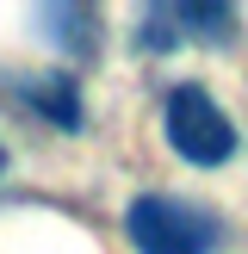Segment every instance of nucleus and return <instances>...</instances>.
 <instances>
[{
    "label": "nucleus",
    "instance_id": "5",
    "mask_svg": "<svg viewBox=\"0 0 248 254\" xmlns=\"http://www.w3.org/2000/svg\"><path fill=\"white\" fill-rule=\"evenodd\" d=\"M19 93L31 99V112H44L56 130H81V81H68V74H31Z\"/></svg>",
    "mask_w": 248,
    "mask_h": 254
},
{
    "label": "nucleus",
    "instance_id": "6",
    "mask_svg": "<svg viewBox=\"0 0 248 254\" xmlns=\"http://www.w3.org/2000/svg\"><path fill=\"white\" fill-rule=\"evenodd\" d=\"M0 168H6V149H0Z\"/></svg>",
    "mask_w": 248,
    "mask_h": 254
},
{
    "label": "nucleus",
    "instance_id": "4",
    "mask_svg": "<svg viewBox=\"0 0 248 254\" xmlns=\"http://www.w3.org/2000/svg\"><path fill=\"white\" fill-rule=\"evenodd\" d=\"M31 25L50 37V44L74 50V56H93V44H99V19H93V6H31Z\"/></svg>",
    "mask_w": 248,
    "mask_h": 254
},
{
    "label": "nucleus",
    "instance_id": "2",
    "mask_svg": "<svg viewBox=\"0 0 248 254\" xmlns=\"http://www.w3.org/2000/svg\"><path fill=\"white\" fill-rule=\"evenodd\" d=\"M161 130H168V149L192 168H223L236 155V124L217 99L205 93L198 81H180L161 106Z\"/></svg>",
    "mask_w": 248,
    "mask_h": 254
},
{
    "label": "nucleus",
    "instance_id": "1",
    "mask_svg": "<svg viewBox=\"0 0 248 254\" xmlns=\"http://www.w3.org/2000/svg\"><path fill=\"white\" fill-rule=\"evenodd\" d=\"M124 236L136 254H217L223 223L192 198H168V192H143L124 211Z\"/></svg>",
    "mask_w": 248,
    "mask_h": 254
},
{
    "label": "nucleus",
    "instance_id": "3",
    "mask_svg": "<svg viewBox=\"0 0 248 254\" xmlns=\"http://www.w3.org/2000/svg\"><path fill=\"white\" fill-rule=\"evenodd\" d=\"M236 6H223V0H186V6H143V19H136V44L143 50H174L186 44V37H198V44H230L236 37Z\"/></svg>",
    "mask_w": 248,
    "mask_h": 254
}]
</instances>
